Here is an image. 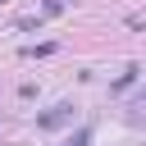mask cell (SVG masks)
I'll use <instances>...</instances> for the list:
<instances>
[{
    "label": "cell",
    "mask_w": 146,
    "mask_h": 146,
    "mask_svg": "<svg viewBox=\"0 0 146 146\" xmlns=\"http://www.w3.org/2000/svg\"><path fill=\"white\" fill-rule=\"evenodd\" d=\"M64 123H73V105H68V100H59L55 110H46V114L36 119L41 132H55V128H64Z\"/></svg>",
    "instance_id": "cell-1"
},
{
    "label": "cell",
    "mask_w": 146,
    "mask_h": 146,
    "mask_svg": "<svg viewBox=\"0 0 146 146\" xmlns=\"http://www.w3.org/2000/svg\"><path fill=\"white\" fill-rule=\"evenodd\" d=\"M137 73H141V68H137V64H128V68H123V78L114 82V91H123V87H132V82H137Z\"/></svg>",
    "instance_id": "cell-2"
},
{
    "label": "cell",
    "mask_w": 146,
    "mask_h": 146,
    "mask_svg": "<svg viewBox=\"0 0 146 146\" xmlns=\"http://www.w3.org/2000/svg\"><path fill=\"white\" fill-rule=\"evenodd\" d=\"M55 14H64V0H46V5H41V14H36V18H55Z\"/></svg>",
    "instance_id": "cell-4"
},
{
    "label": "cell",
    "mask_w": 146,
    "mask_h": 146,
    "mask_svg": "<svg viewBox=\"0 0 146 146\" xmlns=\"http://www.w3.org/2000/svg\"><path fill=\"white\" fill-rule=\"evenodd\" d=\"M59 146H91V128H78L68 141H59Z\"/></svg>",
    "instance_id": "cell-3"
}]
</instances>
